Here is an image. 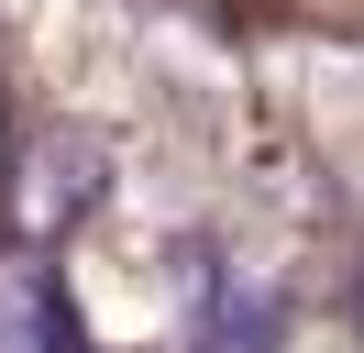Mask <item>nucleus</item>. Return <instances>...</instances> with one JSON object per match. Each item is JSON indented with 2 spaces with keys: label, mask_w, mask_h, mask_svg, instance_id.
<instances>
[{
  "label": "nucleus",
  "mask_w": 364,
  "mask_h": 353,
  "mask_svg": "<svg viewBox=\"0 0 364 353\" xmlns=\"http://www.w3.org/2000/svg\"><path fill=\"white\" fill-rule=\"evenodd\" d=\"M0 353H77L67 331V287H55V265L33 254H0Z\"/></svg>",
  "instance_id": "obj_2"
},
{
  "label": "nucleus",
  "mask_w": 364,
  "mask_h": 353,
  "mask_svg": "<svg viewBox=\"0 0 364 353\" xmlns=\"http://www.w3.org/2000/svg\"><path fill=\"white\" fill-rule=\"evenodd\" d=\"M89 199H100V144H89V132H45V144H23V166H11V232H23V243L67 232Z\"/></svg>",
  "instance_id": "obj_1"
}]
</instances>
